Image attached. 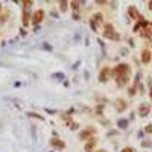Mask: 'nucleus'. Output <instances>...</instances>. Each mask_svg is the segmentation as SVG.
I'll list each match as a JSON object with an SVG mask.
<instances>
[{
  "mask_svg": "<svg viewBox=\"0 0 152 152\" xmlns=\"http://www.w3.org/2000/svg\"><path fill=\"white\" fill-rule=\"evenodd\" d=\"M113 73H114L116 78L128 76V73H129V65H126V64H120V65H117V67L114 69Z\"/></svg>",
  "mask_w": 152,
  "mask_h": 152,
  "instance_id": "1",
  "label": "nucleus"
},
{
  "mask_svg": "<svg viewBox=\"0 0 152 152\" xmlns=\"http://www.w3.org/2000/svg\"><path fill=\"white\" fill-rule=\"evenodd\" d=\"M103 37H105V38H110V40H117V38H119V35L114 34L113 24H105V26H103Z\"/></svg>",
  "mask_w": 152,
  "mask_h": 152,
  "instance_id": "2",
  "label": "nucleus"
},
{
  "mask_svg": "<svg viewBox=\"0 0 152 152\" xmlns=\"http://www.w3.org/2000/svg\"><path fill=\"white\" fill-rule=\"evenodd\" d=\"M43 18H44V11H43V9H38V11L34 12V17H32V23L38 24V23L43 22Z\"/></svg>",
  "mask_w": 152,
  "mask_h": 152,
  "instance_id": "3",
  "label": "nucleus"
},
{
  "mask_svg": "<svg viewBox=\"0 0 152 152\" xmlns=\"http://www.w3.org/2000/svg\"><path fill=\"white\" fill-rule=\"evenodd\" d=\"M149 111H151V107L148 103H143V105H140V108H138V114H140V117H146L149 114Z\"/></svg>",
  "mask_w": 152,
  "mask_h": 152,
  "instance_id": "4",
  "label": "nucleus"
},
{
  "mask_svg": "<svg viewBox=\"0 0 152 152\" xmlns=\"http://www.w3.org/2000/svg\"><path fill=\"white\" fill-rule=\"evenodd\" d=\"M108 75H110V69L103 67V70H101V73H99V81H101V82L108 81Z\"/></svg>",
  "mask_w": 152,
  "mask_h": 152,
  "instance_id": "5",
  "label": "nucleus"
},
{
  "mask_svg": "<svg viewBox=\"0 0 152 152\" xmlns=\"http://www.w3.org/2000/svg\"><path fill=\"white\" fill-rule=\"evenodd\" d=\"M50 144H52L55 149H64V148H65V143H64L62 140H59V138H53V140L50 142Z\"/></svg>",
  "mask_w": 152,
  "mask_h": 152,
  "instance_id": "6",
  "label": "nucleus"
},
{
  "mask_svg": "<svg viewBox=\"0 0 152 152\" xmlns=\"http://www.w3.org/2000/svg\"><path fill=\"white\" fill-rule=\"evenodd\" d=\"M151 58H152V53H151V50L144 49V50L142 52V61H143L144 64H148V62H151Z\"/></svg>",
  "mask_w": 152,
  "mask_h": 152,
  "instance_id": "7",
  "label": "nucleus"
},
{
  "mask_svg": "<svg viewBox=\"0 0 152 152\" xmlns=\"http://www.w3.org/2000/svg\"><path fill=\"white\" fill-rule=\"evenodd\" d=\"M126 108V102H125V99H117L116 101V110L117 111H123Z\"/></svg>",
  "mask_w": 152,
  "mask_h": 152,
  "instance_id": "8",
  "label": "nucleus"
},
{
  "mask_svg": "<svg viewBox=\"0 0 152 152\" xmlns=\"http://www.w3.org/2000/svg\"><path fill=\"white\" fill-rule=\"evenodd\" d=\"M129 15L133 18H135V20H142V15L138 14V11L135 9V6H131V8H129Z\"/></svg>",
  "mask_w": 152,
  "mask_h": 152,
  "instance_id": "9",
  "label": "nucleus"
},
{
  "mask_svg": "<svg viewBox=\"0 0 152 152\" xmlns=\"http://www.w3.org/2000/svg\"><path fill=\"white\" fill-rule=\"evenodd\" d=\"M151 34H152V32H151V29H148V28H144V29L140 32L142 37H151Z\"/></svg>",
  "mask_w": 152,
  "mask_h": 152,
  "instance_id": "10",
  "label": "nucleus"
},
{
  "mask_svg": "<svg viewBox=\"0 0 152 152\" xmlns=\"http://www.w3.org/2000/svg\"><path fill=\"white\" fill-rule=\"evenodd\" d=\"M93 146H94V142H90L87 146H85V151L87 152H91V149H93Z\"/></svg>",
  "mask_w": 152,
  "mask_h": 152,
  "instance_id": "11",
  "label": "nucleus"
},
{
  "mask_svg": "<svg viewBox=\"0 0 152 152\" xmlns=\"http://www.w3.org/2000/svg\"><path fill=\"white\" fill-rule=\"evenodd\" d=\"M144 133H148V134H152V123L146 125V128H144Z\"/></svg>",
  "mask_w": 152,
  "mask_h": 152,
  "instance_id": "12",
  "label": "nucleus"
},
{
  "mask_svg": "<svg viewBox=\"0 0 152 152\" xmlns=\"http://www.w3.org/2000/svg\"><path fill=\"white\" fill-rule=\"evenodd\" d=\"M122 152H134V149H133V148H123Z\"/></svg>",
  "mask_w": 152,
  "mask_h": 152,
  "instance_id": "13",
  "label": "nucleus"
},
{
  "mask_svg": "<svg viewBox=\"0 0 152 152\" xmlns=\"http://www.w3.org/2000/svg\"><path fill=\"white\" fill-rule=\"evenodd\" d=\"M61 5H62V6H61V9H62V11H65V9H67V3H65V2H62Z\"/></svg>",
  "mask_w": 152,
  "mask_h": 152,
  "instance_id": "14",
  "label": "nucleus"
},
{
  "mask_svg": "<svg viewBox=\"0 0 152 152\" xmlns=\"http://www.w3.org/2000/svg\"><path fill=\"white\" fill-rule=\"evenodd\" d=\"M119 125H120V126H126V122H125V120H120V122H119Z\"/></svg>",
  "mask_w": 152,
  "mask_h": 152,
  "instance_id": "15",
  "label": "nucleus"
},
{
  "mask_svg": "<svg viewBox=\"0 0 152 152\" xmlns=\"http://www.w3.org/2000/svg\"><path fill=\"white\" fill-rule=\"evenodd\" d=\"M143 146H151V142H143Z\"/></svg>",
  "mask_w": 152,
  "mask_h": 152,
  "instance_id": "16",
  "label": "nucleus"
},
{
  "mask_svg": "<svg viewBox=\"0 0 152 152\" xmlns=\"http://www.w3.org/2000/svg\"><path fill=\"white\" fill-rule=\"evenodd\" d=\"M149 9L152 11V2H149Z\"/></svg>",
  "mask_w": 152,
  "mask_h": 152,
  "instance_id": "17",
  "label": "nucleus"
},
{
  "mask_svg": "<svg viewBox=\"0 0 152 152\" xmlns=\"http://www.w3.org/2000/svg\"><path fill=\"white\" fill-rule=\"evenodd\" d=\"M94 152H107V151H103V149H101V151H94Z\"/></svg>",
  "mask_w": 152,
  "mask_h": 152,
  "instance_id": "18",
  "label": "nucleus"
},
{
  "mask_svg": "<svg viewBox=\"0 0 152 152\" xmlns=\"http://www.w3.org/2000/svg\"><path fill=\"white\" fill-rule=\"evenodd\" d=\"M151 99H152V90H151Z\"/></svg>",
  "mask_w": 152,
  "mask_h": 152,
  "instance_id": "19",
  "label": "nucleus"
},
{
  "mask_svg": "<svg viewBox=\"0 0 152 152\" xmlns=\"http://www.w3.org/2000/svg\"><path fill=\"white\" fill-rule=\"evenodd\" d=\"M0 9H2V6H0Z\"/></svg>",
  "mask_w": 152,
  "mask_h": 152,
  "instance_id": "20",
  "label": "nucleus"
}]
</instances>
